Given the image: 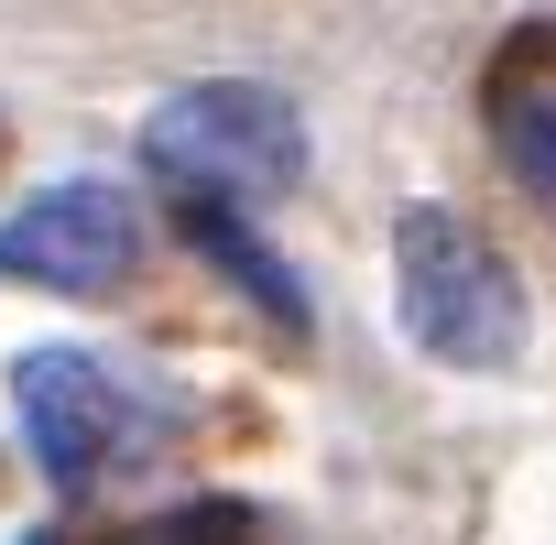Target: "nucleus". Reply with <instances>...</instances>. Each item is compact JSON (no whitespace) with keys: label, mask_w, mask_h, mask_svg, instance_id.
Here are the masks:
<instances>
[{"label":"nucleus","mask_w":556,"mask_h":545,"mask_svg":"<svg viewBox=\"0 0 556 545\" xmlns=\"http://www.w3.org/2000/svg\"><path fill=\"white\" fill-rule=\"evenodd\" d=\"M393 262H404V328L437 360H458V371H513L523 360V284L458 207H415Z\"/></svg>","instance_id":"obj_1"},{"label":"nucleus","mask_w":556,"mask_h":545,"mask_svg":"<svg viewBox=\"0 0 556 545\" xmlns=\"http://www.w3.org/2000/svg\"><path fill=\"white\" fill-rule=\"evenodd\" d=\"M142 153H153V175H175L218 207H262L306 175V121H295V99H273L251 77H218V88L164 99L142 121Z\"/></svg>","instance_id":"obj_2"},{"label":"nucleus","mask_w":556,"mask_h":545,"mask_svg":"<svg viewBox=\"0 0 556 545\" xmlns=\"http://www.w3.org/2000/svg\"><path fill=\"white\" fill-rule=\"evenodd\" d=\"M491 142L513 164V186L556 218V34H513L502 66H491Z\"/></svg>","instance_id":"obj_5"},{"label":"nucleus","mask_w":556,"mask_h":545,"mask_svg":"<svg viewBox=\"0 0 556 545\" xmlns=\"http://www.w3.org/2000/svg\"><path fill=\"white\" fill-rule=\"evenodd\" d=\"M186 229H197V251H207L218 272H240V284H251L273 317H285V328H306V295H295V272L273 262V251H262V240H251V229H240L218 197H197V207H186Z\"/></svg>","instance_id":"obj_6"},{"label":"nucleus","mask_w":556,"mask_h":545,"mask_svg":"<svg viewBox=\"0 0 556 545\" xmlns=\"http://www.w3.org/2000/svg\"><path fill=\"white\" fill-rule=\"evenodd\" d=\"M12 404H23V436L45 458L55 491H88L110 469V436H121V393L88 350H23L12 360Z\"/></svg>","instance_id":"obj_4"},{"label":"nucleus","mask_w":556,"mask_h":545,"mask_svg":"<svg viewBox=\"0 0 556 545\" xmlns=\"http://www.w3.org/2000/svg\"><path fill=\"white\" fill-rule=\"evenodd\" d=\"M142 262V218L121 186H45L34 207L0 218V284L45 295H121Z\"/></svg>","instance_id":"obj_3"}]
</instances>
